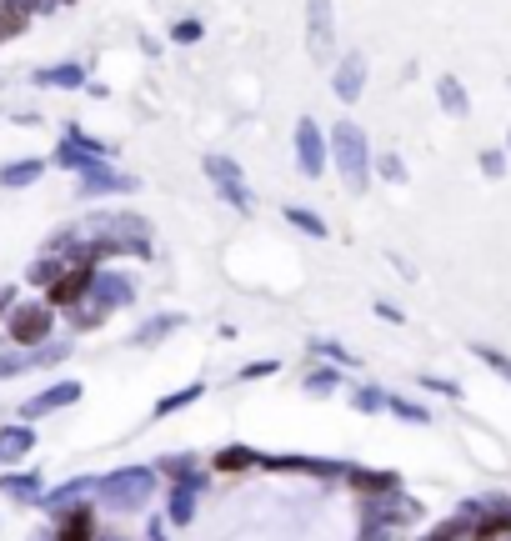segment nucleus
<instances>
[{
    "label": "nucleus",
    "mask_w": 511,
    "mask_h": 541,
    "mask_svg": "<svg viewBox=\"0 0 511 541\" xmlns=\"http://www.w3.org/2000/svg\"><path fill=\"white\" fill-rule=\"evenodd\" d=\"M156 476H161L156 466H116V471L96 476V501H101L106 511H116V516L146 511L151 496H156Z\"/></svg>",
    "instance_id": "f257e3e1"
},
{
    "label": "nucleus",
    "mask_w": 511,
    "mask_h": 541,
    "mask_svg": "<svg viewBox=\"0 0 511 541\" xmlns=\"http://www.w3.org/2000/svg\"><path fill=\"white\" fill-rule=\"evenodd\" d=\"M331 161H336V171H341L351 196H361L371 186V176H376V156H371L366 131L356 121H336L331 126Z\"/></svg>",
    "instance_id": "f03ea898"
},
{
    "label": "nucleus",
    "mask_w": 511,
    "mask_h": 541,
    "mask_svg": "<svg viewBox=\"0 0 511 541\" xmlns=\"http://www.w3.org/2000/svg\"><path fill=\"white\" fill-rule=\"evenodd\" d=\"M51 331H56V306L51 301H16L11 306V316H6V336L16 341V346H41V341H51Z\"/></svg>",
    "instance_id": "7ed1b4c3"
},
{
    "label": "nucleus",
    "mask_w": 511,
    "mask_h": 541,
    "mask_svg": "<svg viewBox=\"0 0 511 541\" xmlns=\"http://www.w3.org/2000/svg\"><path fill=\"white\" fill-rule=\"evenodd\" d=\"M71 356V341H41V346H16V351H0V381L11 376H26V371H41V366H61Z\"/></svg>",
    "instance_id": "20e7f679"
},
{
    "label": "nucleus",
    "mask_w": 511,
    "mask_h": 541,
    "mask_svg": "<svg viewBox=\"0 0 511 541\" xmlns=\"http://www.w3.org/2000/svg\"><path fill=\"white\" fill-rule=\"evenodd\" d=\"M91 281H96V261L91 256H81V261H71L51 286H46V301L51 306H61V311H71L76 301H86L91 296Z\"/></svg>",
    "instance_id": "39448f33"
},
{
    "label": "nucleus",
    "mask_w": 511,
    "mask_h": 541,
    "mask_svg": "<svg viewBox=\"0 0 511 541\" xmlns=\"http://www.w3.org/2000/svg\"><path fill=\"white\" fill-rule=\"evenodd\" d=\"M296 166H301V176H326V166H331V146H326V131L311 121V116H301L296 121Z\"/></svg>",
    "instance_id": "423d86ee"
},
{
    "label": "nucleus",
    "mask_w": 511,
    "mask_h": 541,
    "mask_svg": "<svg viewBox=\"0 0 511 541\" xmlns=\"http://www.w3.org/2000/svg\"><path fill=\"white\" fill-rule=\"evenodd\" d=\"M206 176H211V186H216V196H221L226 206H236V211H251V206H256V196H251V186L241 181V166H236L231 156H206Z\"/></svg>",
    "instance_id": "0eeeda50"
},
{
    "label": "nucleus",
    "mask_w": 511,
    "mask_h": 541,
    "mask_svg": "<svg viewBox=\"0 0 511 541\" xmlns=\"http://www.w3.org/2000/svg\"><path fill=\"white\" fill-rule=\"evenodd\" d=\"M306 46H311V61H331V56H336V16H331V0H306Z\"/></svg>",
    "instance_id": "6e6552de"
},
{
    "label": "nucleus",
    "mask_w": 511,
    "mask_h": 541,
    "mask_svg": "<svg viewBox=\"0 0 511 541\" xmlns=\"http://www.w3.org/2000/svg\"><path fill=\"white\" fill-rule=\"evenodd\" d=\"M421 516V501L401 496V491H386V496H366V526H391L396 521H416Z\"/></svg>",
    "instance_id": "1a4fd4ad"
},
{
    "label": "nucleus",
    "mask_w": 511,
    "mask_h": 541,
    "mask_svg": "<svg viewBox=\"0 0 511 541\" xmlns=\"http://www.w3.org/2000/svg\"><path fill=\"white\" fill-rule=\"evenodd\" d=\"M331 91H336V101H346V106L366 91V56H361V51H346V56L336 61V71H331Z\"/></svg>",
    "instance_id": "9d476101"
},
{
    "label": "nucleus",
    "mask_w": 511,
    "mask_h": 541,
    "mask_svg": "<svg viewBox=\"0 0 511 541\" xmlns=\"http://www.w3.org/2000/svg\"><path fill=\"white\" fill-rule=\"evenodd\" d=\"M76 401H81V381H56V386H46L41 396H31L21 406V421H41V416H51L61 406H76Z\"/></svg>",
    "instance_id": "9b49d317"
},
{
    "label": "nucleus",
    "mask_w": 511,
    "mask_h": 541,
    "mask_svg": "<svg viewBox=\"0 0 511 541\" xmlns=\"http://www.w3.org/2000/svg\"><path fill=\"white\" fill-rule=\"evenodd\" d=\"M501 536H511V496L481 501V511H476V531H471V541H501Z\"/></svg>",
    "instance_id": "f8f14e48"
},
{
    "label": "nucleus",
    "mask_w": 511,
    "mask_h": 541,
    "mask_svg": "<svg viewBox=\"0 0 511 541\" xmlns=\"http://www.w3.org/2000/svg\"><path fill=\"white\" fill-rule=\"evenodd\" d=\"M206 491V476H186L171 486V501H166V521L171 526H191L196 521V496Z\"/></svg>",
    "instance_id": "ddd939ff"
},
{
    "label": "nucleus",
    "mask_w": 511,
    "mask_h": 541,
    "mask_svg": "<svg viewBox=\"0 0 511 541\" xmlns=\"http://www.w3.org/2000/svg\"><path fill=\"white\" fill-rule=\"evenodd\" d=\"M56 541H96V511L86 501L56 511Z\"/></svg>",
    "instance_id": "4468645a"
},
{
    "label": "nucleus",
    "mask_w": 511,
    "mask_h": 541,
    "mask_svg": "<svg viewBox=\"0 0 511 541\" xmlns=\"http://www.w3.org/2000/svg\"><path fill=\"white\" fill-rule=\"evenodd\" d=\"M91 296H96V301H106L111 311H121V306H131V301H136V281H131V276H121V271H96Z\"/></svg>",
    "instance_id": "2eb2a0df"
},
{
    "label": "nucleus",
    "mask_w": 511,
    "mask_h": 541,
    "mask_svg": "<svg viewBox=\"0 0 511 541\" xmlns=\"http://www.w3.org/2000/svg\"><path fill=\"white\" fill-rule=\"evenodd\" d=\"M141 181L136 176H121V171H111V161H101L96 171H86L81 176V196H116V191H136Z\"/></svg>",
    "instance_id": "dca6fc26"
},
{
    "label": "nucleus",
    "mask_w": 511,
    "mask_h": 541,
    "mask_svg": "<svg viewBox=\"0 0 511 541\" xmlns=\"http://www.w3.org/2000/svg\"><path fill=\"white\" fill-rule=\"evenodd\" d=\"M0 491H6L11 501H26V506H41L46 501L41 471H6V476H0Z\"/></svg>",
    "instance_id": "f3484780"
},
{
    "label": "nucleus",
    "mask_w": 511,
    "mask_h": 541,
    "mask_svg": "<svg viewBox=\"0 0 511 541\" xmlns=\"http://www.w3.org/2000/svg\"><path fill=\"white\" fill-rule=\"evenodd\" d=\"M476 511H481V501H461V511L451 516V521H441L431 536H421V541H471V531H476Z\"/></svg>",
    "instance_id": "a211bd4d"
},
{
    "label": "nucleus",
    "mask_w": 511,
    "mask_h": 541,
    "mask_svg": "<svg viewBox=\"0 0 511 541\" xmlns=\"http://www.w3.org/2000/svg\"><path fill=\"white\" fill-rule=\"evenodd\" d=\"M346 481H351V491H361V496H386V491H401V476H396V471H366V466H351V471H346Z\"/></svg>",
    "instance_id": "6ab92c4d"
},
{
    "label": "nucleus",
    "mask_w": 511,
    "mask_h": 541,
    "mask_svg": "<svg viewBox=\"0 0 511 541\" xmlns=\"http://www.w3.org/2000/svg\"><path fill=\"white\" fill-rule=\"evenodd\" d=\"M31 451H36V431H31V421L0 431V461H26Z\"/></svg>",
    "instance_id": "aec40b11"
},
{
    "label": "nucleus",
    "mask_w": 511,
    "mask_h": 541,
    "mask_svg": "<svg viewBox=\"0 0 511 541\" xmlns=\"http://www.w3.org/2000/svg\"><path fill=\"white\" fill-rule=\"evenodd\" d=\"M181 326H186V316H181V311H161V316H151V321L131 336V346H156V341H166V336H171V331H181Z\"/></svg>",
    "instance_id": "412c9836"
},
{
    "label": "nucleus",
    "mask_w": 511,
    "mask_h": 541,
    "mask_svg": "<svg viewBox=\"0 0 511 541\" xmlns=\"http://www.w3.org/2000/svg\"><path fill=\"white\" fill-rule=\"evenodd\" d=\"M86 491H96V476H71L66 486H56V491H46V511H66V506H76V501H86Z\"/></svg>",
    "instance_id": "4be33fe9"
},
{
    "label": "nucleus",
    "mask_w": 511,
    "mask_h": 541,
    "mask_svg": "<svg viewBox=\"0 0 511 541\" xmlns=\"http://www.w3.org/2000/svg\"><path fill=\"white\" fill-rule=\"evenodd\" d=\"M46 176V161L41 156H26V161H11L6 171H0V186L6 191H21V186H36Z\"/></svg>",
    "instance_id": "5701e85b"
},
{
    "label": "nucleus",
    "mask_w": 511,
    "mask_h": 541,
    "mask_svg": "<svg viewBox=\"0 0 511 541\" xmlns=\"http://www.w3.org/2000/svg\"><path fill=\"white\" fill-rule=\"evenodd\" d=\"M436 101H441V111L456 116V121L471 116V96H466V86H461L456 76H441V81H436Z\"/></svg>",
    "instance_id": "b1692460"
},
{
    "label": "nucleus",
    "mask_w": 511,
    "mask_h": 541,
    "mask_svg": "<svg viewBox=\"0 0 511 541\" xmlns=\"http://www.w3.org/2000/svg\"><path fill=\"white\" fill-rule=\"evenodd\" d=\"M36 86H61V91H81V86H86V66H76V61H66V66H46V71H36Z\"/></svg>",
    "instance_id": "393cba45"
},
{
    "label": "nucleus",
    "mask_w": 511,
    "mask_h": 541,
    "mask_svg": "<svg viewBox=\"0 0 511 541\" xmlns=\"http://www.w3.org/2000/svg\"><path fill=\"white\" fill-rule=\"evenodd\" d=\"M66 316H71V331H96V326L111 316V306H106V301H96V296H86V301H76Z\"/></svg>",
    "instance_id": "a878e982"
},
{
    "label": "nucleus",
    "mask_w": 511,
    "mask_h": 541,
    "mask_svg": "<svg viewBox=\"0 0 511 541\" xmlns=\"http://www.w3.org/2000/svg\"><path fill=\"white\" fill-rule=\"evenodd\" d=\"M201 396H206V386H201V381H191V386H181V391L161 396V401H156V411H151V421H166V416H176L181 406H196Z\"/></svg>",
    "instance_id": "bb28decb"
},
{
    "label": "nucleus",
    "mask_w": 511,
    "mask_h": 541,
    "mask_svg": "<svg viewBox=\"0 0 511 541\" xmlns=\"http://www.w3.org/2000/svg\"><path fill=\"white\" fill-rule=\"evenodd\" d=\"M281 216H286V221H291V226H296L301 236H311V241H326V221H321V216H316L311 206H286Z\"/></svg>",
    "instance_id": "cd10ccee"
},
{
    "label": "nucleus",
    "mask_w": 511,
    "mask_h": 541,
    "mask_svg": "<svg viewBox=\"0 0 511 541\" xmlns=\"http://www.w3.org/2000/svg\"><path fill=\"white\" fill-rule=\"evenodd\" d=\"M156 471H161V476H171V481L201 476V466H196V456H191V451H181V456H161V461H156Z\"/></svg>",
    "instance_id": "c85d7f7f"
},
{
    "label": "nucleus",
    "mask_w": 511,
    "mask_h": 541,
    "mask_svg": "<svg viewBox=\"0 0 511 541\" xmlns=\"http://www.w3.org/2000/svg\"><path fill=\"white\" fill-rule=\"evenodd\" d=\"M301 386H306V396H331V391L341 386V371H336V366H316Z\"/></svg>",
    "instance_id": "c756f323"
},
{
    "label": "nucleus",
    "mask_w": 511,
    "mask_h": 541,
    "mask_svg": "<svg viewBox=\"0 0 511 541\" xmlns=\"http://www.w3.org/2000/svg\"><path fill=\"white\" fill-rule=\"evenodd\" d=\"M471 356H476V361H486V366H491V371L511 386V356H501V351H496V346H486V341H471Z\"/></svg>",
    "instance_id": "7c9ffc66"
},
{
    "label": "nucleus",
    "mask_w": 511,
    "mask_h": 541,
    "mask_svg": "<svg viewBox=\"0 0 511 541\" xmlns=\"http://www.w3.org/2000/svg\"><path fill=\"white\" fill-rule=\"evenodd\" d=\"M386 401H391V396H386L381 386H351V406L366 411V416H371V411H386Z\"/></svg>",
    "instance_id": "2f4dec72"
},
{
    "label": "nucleus",
    "mask_w": 511,
    "mask_h": 541,
    "mask_svg": "<svg viewBox=\"0 0 511 541\" xmlns=\"http://www.w3.org/2000/svg\"><path fill=\"white\" fill-rule=\"evenodd\" d=\"M386 411H391V416H401V421H411V426H431V411H426V406H416V401H406V396H391V401H386Z\"/></svg>",
    "instance_id": "473e14b6"
},
{
    "label": "nucleus",
    "mask_w": 511,
    "mask_h": 541,
    "mask_svg": "<svg viewBox=\"0 0 511 541\" xmlns=\"http://www.w3.org/2000/svg\"><path fill=\"white\" fill-rule=\"evenodd\" d=\"M216 466H221V471H246V466H261V456H256L251 446H226V451L216 456Z\"/></svg>",
    "instance_id": "72a5a7b5"
},
{
    "label": "nucleus",
    "mask_w": 511,
    "mask_h": 541,
    "mask_svg": "<svg viewBox=\"0 0 511 541\" xmlns=\"http://www.w3.org/2000/svg\"><path fill=\"white\" fill-rule=\"evenodd\" d=\"M201 36H206L201 21H176V26H171V41H176V46H196Z\"/></svg>",
    "instance_id": "f704fd0d"
},
{
    "label": "nucleus",
    "mask_w": 511,
    "mask_h": 541,
    "mask_svg": "<svg viewBox=\"0 0 511 541\" xmlns=\"http://www.w3.org/2000/svg\"><path fill=\"white\" fill-rule=\"evenodd\" d=\"M481 171H486L491 181H501V176L511 171V156H506V151H481Z\"/></svg>",
    "instance_id": "c9c22d12"
},
{
    "label": "nucleus",
    "mask_w": 511,
    "mask_h": 541,
    "mask_svg": "<svg viewBox=\"0 0 511 541\" xmlns=\"http://www.w3.org/2000/svg\"><path fill=\"white\" fill-rule=\"evenodd\" d=\"M376 176L381 181H406V161L391 151V156H376Z\"/></svg>",
    "instance_id": "e433bc0d"
},
{
    "label": "nucleus",
    "mask_w": 511,
    "mask_h": 541,
    "mask_svg": "<svg viewBox=\"0 0 511 541\" xmlns=\"http://www.w3.org/2000/svg\"><path fill=\"white\" fill-rule=\"evenodd\" d=\"M311 351L326 356V361H336V366H356V356H351L346 346H336V341H311Z\"/></svg>",
    "instance_id": "4c0bfd02"
},
{
    "label": "nucleus",
    "mask_w": 511,
    "mask_h": 541,
    "mask_svg": "<svg viewBox=\"0 0 511 541\" xmlns=\"http://www.w3.org/2000/svg\"><path fill=\"white\" fill-rule=\"evenodd\" d=\"M271 371H281V366H276V361H251V366L236 371V381H261V376H271Z\"/></svg>",
    "instance_id": "58836bf2"
},
{
    "label": "nucleus",
    "mask_w": 511,
    "mask_h": 541,
    "mask_svg": "<svg viewBox=\"0 0 511 541\" xmlns=\"http://www.w3.org/2000/svg\"><path fill=\"white\" fill-rule=\"evenodd\" d=\"M421 386H426V391H436V396H461V386H456V381H446V376H421Z\"/></svg>",
    "instance_id": "ea45409f"
},
{
    "label": "nucleus",
    "mask_w": 511,
    "mask_h": 541,
    "mask_svg": "<svg viewBox=\"0 0 511 541\" xmlns=\"http://www.w3.org/2000/svg\"><path fill=\"white\" fill-rule=\"evenodd\" d=\"M376 316H381V321H396V326L406 321V316H401V306H391V301H376Z\"/></svg>",
    "instance_id": "a19ab883"
},
{
    "label": "nucleus",
    "mask_w": 511,
    "mask_h": 541,
    "mask_svg": "<svg viewBox=\"0 0 511 541\" xmlns=\"http://www.w3.org/2000/svg\"><path fill=\"white\" fill-rule=\"evenodd\" d=\"M11 306H16V286H0V321L11 316Z\"/></svg>",
    "instance_id": "79ce46f5"
},
{
    "label": "nucleus",
    "mask_w": 511,
    "mask_h": 541,
    "mask_svg": "<svg viewBox=\"0 0 511 541\" xmlns=\"http://www.w3.org/2000/svg\"><path fill=\"white\" fill-rule=\"evenodd\" d=\"M356 541H391V526H366Z\"/></svg>",
    "instance_id": "37998d69"
},
{
    "label": "nucleus",
    "mask_w": 511,
    "mask_h": 541,
    "mask_svg": "<svg viewBox=\"0 0 511 541\" xmlns=\"http://www.w3.org/2000/svg\"><path fill=\"white\" fill-rule=\"evenodd\" d=\"M146 541H166V526H161V521H151V526H146Z\"/></svg>",
    "instance_id": "c03bdc74"
},
{
    "label": "nucleus",
    "mask_w": 511,
    "mask_h": 541,
    "mask_svg": "<svg viewBox=\"0 0 511 541\" xmlns=\"http://www.w3.org/2000/svg\"><path fill=\"white\" fill-rule=\"evenodd\" d=\"M51 6H71V0H51Z\"/></svg>",
    "instance_id": "a18cd8bd"
},
{
    "label": "nucleus",
    "mask_w": 511,
    "mask_h": 541,
    "mask_svg": "<svg viewBox=\"0 0 511 541\" xmlns=\"http://www.w3.org/2000/svg\"><path fill=\"white\" fill-rule=\"evenodd\" d=\"M506 156H511V136H506Z\"/></svg>",
    "instance_id": "49530a36"
},
{
    "label": "nucleus",
    "mask_w": 511,
    "mask_h": 541,
    "mask_svg": "<svg viewBox=\"0 0 511 541\" xmlns=\"http://www.w3.org/2000/svg\"><path fill=\"white\" fill-rule=\"evenodd\" d=\"M96 541H111V536H96Z\"/></svg>",
    "instance_id": "de8ad7c7"
}]
</instances>
